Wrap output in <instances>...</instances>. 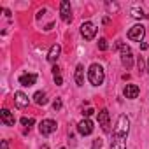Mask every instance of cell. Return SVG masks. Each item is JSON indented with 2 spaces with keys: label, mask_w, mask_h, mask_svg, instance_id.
I'll list each match as a JSON object with an SVG mask.
<instances>
[{
  "label": "cell",
  "mask_w": 149,
  "mask_h": 149,
  "mask_svg": "<svg viewBox=\"0 0 149 149\" xmlns=\"http://www.w3.org/2000/svg\"><path fill=\"white\" fill-rule=\"evenodd\" d=\"M104 77H105V74H104V68L97 63H93L88 70V81L93 84V86H100L104 83Z\"/></svg>",
  "instance_id": "6da1fadb"
},
{
  "label": "cell",
  "mask_w": 149,
  "mask_h": 149,
  "mask_svg": "<svg viewBox=\"0 0 149 149\" xmlns=\"http://www.w3.org/2000/svg\"><path fill=\"white\" fill-rule=\"evenodd\" d=\"M128 126H130L128 118H126V116H119L118 125H116V130H114V137L126 139V135H128Z\"/></svg>",
  "instance_id": "7a4b0ae2"
},
{
  "label": "cell",
  "mask_w": 149,
  "mask_h": 149,
  "mask_svg": "<svg viewBox=\"0 0 149 149\" xmlns=\"http://www.w3.org/2000/svg\"><path fill=\"white\" fill-rule=\"evenodd\" d=\"M118 47L121 49V63L126 67V68H132L133 65V56H132V49L125 44H118Z\"/></svg>",
  "instance_id": "3957f363"
},
{
  "label": "cell",
  "mask_w": 149,
  "mask_h": 149,
  "mask_svg": "<svg viewBox=\"0 0 149 149\" xmlns=\"http://www.w3.org/2000/svg\"><path fill=\"white\" fill-rule=\"evenodd\" d=\"M81 33H83V37H84L86 40H91V39L97 35V26H95L91 21H86V23L81 25Z\"/></svg>",
  "instance_id": "277c9868"
},
{
  "label": "cell",
  "mask_w": 149,
  "mask_h": 149,
  "mask_svg": "<svg viewBox=\"0 0 149 149\" xmlns=\"http://www.w3.org/2000/svg\"><path fill=\"white\" fill-rule=\"evenodd\" d=\"M144 35H146V28H144L142 25H135V26H132L130 32H128V39H130V40H137V42H140V40L144 39Z\"/></svg>",
  "instance_id": "5b68a950"
},
{
  "label": "cell",
  "mask_w": 149,
  "mask_h": 149,
  "mask_svg": "<svg viewBox=\"0 0 149 149\" xmlns=\"http://www.w3.org/2000/svg\"><path fill=\"white\" fill-rule=\"evenodd\" d=\"M56 130V123L53 121V119H44V121H40V125H39V132L42 133V135H49V133H53Z\"/></svg>",
  "instance_id": "8992f818"
},
{
  "label": "cell",
  "mask_w": 149,
  "mask_h": 149,
  "mask_svg": "<svg viewBox=\"0 0 149 149\" xmlns=\"http://www.w3.org/2000/svg\"><path fill=\"white\" fill-rule=\"evenodd\" d=\"M60 14H61V19L65 23L72 21V9H70V4L67 2V0H63V2L60 4Z\"/></svg>",
  "instance_id": "52a82bcc"
},
{
  "label": "cell",
  "mask_w": 149,
  "mask_h": 149,
  "mask_svg": "<svg viewBox=\"0 0 149 149\" xmlns=\"http://www.w3.org/2000/svg\"><path fill=\"white\" fill-rule=\"evenodd\" d=\"M28 97L23 93V91H16L14 93V104H16V107L18 109H25V107H28Z\"/></svg>",
  "instance_id": "ba28073f"
},
{
  "label": "cell",
  "mask_w": 149,
  "mask_h": 149,
  "mask_svg": "<svg viewBox=\"0 0 149 149\" xmlns=\"http://www.w3.org/2000/svg\"><path fill=\"white\" fill-rule=\"evenodd\" d=\"M98 123H100V126H102V130L104 132H109L111 128V125H109V111L107 109H102L100 112H98Z\"/></svg>",
  "instance_id": "9c48e42d"
},
{
  "label": "cell",
  "mask_w": 149,
  "mask_h": 149,
  "mask_svg": "<svg viewBox=\"0 0 149 149\" xmlns=\"http://www.w3.org/2000/svg\"><path fill=\"white\" fill-rule=\"evenodd\" d=\"M77 130H79L81 135H90V133L93 132V123H91L90 119H83V121L77 125Z\"/></svg>",
  "instance_id": "30bf717a"
},
{
  "label": "cell",
  "mask_w": 149,
  "mask_h": 149,
  "mask_svg": "<svg viewBox=\"0 0 149 149\" xmlns=\"http://www.w3.org/2000/svg\"><path fill=\"white\" fill-rule=\"evenodd\" d=\"M0 118H2V121H4V125H6V126H14V123H16V119H14L13 112H11V111H7V109H2V112H0Z\"/></svg>",
  "instance_id": "8fae6325"
},
{
  "label": "cell",
  "mask_w": 149,
  "mask_h": 149,
  "mask_svg": "<svg viewBox=\"0 0 149 149\" xmlns=\"http://www.w3.org/2000/svg\"><path fill=\"white\" fill-rule=\"evenodd\" d=\"M37 81V76L35 74H23V76L19 77V84L21 86H33Z\"/></svg>",
  "instance_id": "7c38bea8"
},
{
  "label": "cell",
  "mask_w": 149,
  "mask_h": 149,
  "mask_svg": "<svg viewBox=\"0 0 149 149\" xmlns=\"http://www.w3.org/2000/svg\"><path fill=\"white\" fill-rule=\"evenodd\" d=\"M137 95H139V86H135V84L125 86V97L126 98H137Z\"/></svg>",
  "instance_id": "4fadbf2b"
},
{
  "label": "cell",
  "mask_w": 149,
  "mask_h": 149,
  "mask_svg": "<svg viewBox=\"0 0 149 149\" xmlns=\"http://www.w3.org/2000/svg\"><path fill=\"white\" fill-rule=\"evenodd\" d=\"M60 51H61V47L58 46V44H54L51 49H49V54H47V60L51 61V63H54L56 60H58V56H60Z\"/></svg>",
  "instance_id": "5bb4252c"
},
{
  "label": "cell",
  "mask_w": 149,
  "mask_h": 149,
  "mask_svg": "<svg viewBox=\"0 0 149 149\" xmlns=\"http://www.w3.org/2000/svg\"><path fill=\"white\" fill-rule=\"evenodd\" d=\"M76 83H77V86L84 84V67L83 65H77V68H76Z\"/></svg>",
  "instance_id": "9a60e30c"
},
{
  "label": "cell",
  "mask_w": 149,
  "mask_h": 149,
  "mask_svg": "<svg viewBox=\"0 0 149 149\" xmlns=\"http://www.w3.org/2000/svg\"><path fill=\"white\" fill-rule=\"evenodd\" d=\"M33 100H35V104H37V105H46V104H47L46 93H42V91H37V93L33 95Z\"/></svg>",
  "instance_id": "2e32d148"
},
{
  "label": "cell",
  "mask_w": 149,
  "mask_h": 149,
  "mask_svg": "<svg viewBox=\"0 0 149 149\" xmlns=\"http://www.w3.org/2000/svg\"><path fill=\"white\" fill-rule=\"evenodd\" d=\"M111 149H126V144H125V139H119V137H114V142L111 146Z\"/></svg>",
  "instance_id": "e0dca14e"
},
{
  "label": "cell",
  "mask_w": 149,
  "mask_h": 149,
  "mask_svg": "<svg viewBox=\"0 0 149 149\" xmlns=\"http://www.w3.org/2000/svg\"><path fill=\"white\" fill-rule=\"evenodd\" d=\"M132 16L137 18V19H142L144 18V13H142V9H132Z\"/></svg>",
  "instance_id": "ac0fdd59"
},
{
  "label": "cell",
  "mask_w": 149,
  "mask_h": 149,
  "mask_svg": "<svg viewBox=\"0 0 149 149\" xmlns=\"http://www.w3.org/2000/svg\"><path fill=\"white\" fill-rule=\"evenodd\" d=\"M21 125H23V126H28V128H30V126L33 125V119H32V118H21Z\"/></svg>",
  "instance_id": "d6986e66"
},
{
  "label": "cell",
  "mask_w": 149,
  "mask_h": 149,
  "mask_svg": "<svg viewBox=\"0 0 149 149\" xmlns=\"http://www.w3.org/2000/svg\"><path fill=\"white\" fill-rule=\"evenodd\" d=\"M98 49H100V51H105V49H107V40H105V39H100V40H98Z\"/></svg>",
  "instance_id": "ffe728a7"
},
{
  "label": "cell",
  "mask_w": 149,
  "mask_h": 149,
  "mask_svg": "<svg viewBox=\"0 0 149 149\" xmlns=\"http://www.w3.org/2000/svg\"><path fill=\"white\" fill-rule=\"evenodd\" d=\"M53 109H54V111H60V109H61V100H60V98H56V100L53 102Z\"/></svg>",
  "instance_id": "44dd1931"
},
{
  "label": "cell",
  "mask_w": 149,
  "mask_h": 149,
  "mask_svg": "<svg viewBox=\"0 0 149 149\" xmlns=\"http://www.w3.org/2000/svg\"><path fill=\"white\" fill-rule=\"evenodd\" d=\"M54 83H56L58 86H60V84L63 83V81H61V76H60V74H56V76H54Z\"/></svg>",
  "instance_id": "7402d4cb"
},
{
  "label": "cell",
  "mask_w": 149,
  "mask_h": 149,
  "mask_svg": "<svg viewBox=\"0 0 149 149\" xmlns=\"http://www.w3.org/2000/svg\"><path fill=\"white\" fill-rule=\"evenodd\" d=\"M137 65H139V70L142 72V70H144V60H142V58H139V61H137Z\"/></svg>",
  "instance_id": "603a6c76"
},
{
  "label": "cell",
  "mask_w": 149,
  "mask_h": 149,
  "mask_svg": "<svg viewBox=\"0 0 149 149\" xmlns=\"http://www.w3.org/2000/svg\"><path fill=\"white\" fill-rule=\"evenodd\" d=\"M93 112H95V111H93V109H86V111H84V112H83V114H84V116H86V118H88V116H91V114H93Z\"/></svg>",
  "instance_id": "cb8c5ba5"
},
{
  "label": "cell",
  "mask_w": 149,
  "mask_h": 149,
  "mask_svg": "<svg viewBox=\"0 0 149 149\" xmlns=\"http://www.w3.org/2000/svg\"><path fill=\"white\" fill-rule=\"evenodd\" d=\"M107 7H109L111 11H118V6H116V4H107Z\"/></svg>",
  "instance_id": "d4e9b609"
},
{
  "label": "cell",
  "mask_w": 149,
  "mask_h": 149,
  "mask_svg": "<svg viewBox=\"0 0 149 149\" xmlns=\"http://www.w3.org/2000/svg\"><path fill=\"white\" fill-rule=\"evenodd\" d=\"M100 146H102V140H100V139H97V140H95V144H93V147L97 149V147H100Z\"/></svg>",
  "instance_id": "484cf974"
},
{
  "label": "cell",
  "mask_w": 149,
  "mask_h": 149,
  "mask_svg": "<svg viewBox=\"0 0 149 149\" xmlns=\"http://www.w3.org/2000/svg\"><path fill=\"white\" fill-rule=\"evenodd\" d=\"M2 149H9V144H7V140H2Z\"/></svg>",
  "instance_id": "4316f807"
},
{
  "label": "cell",
  "mask_w": 149,
  "mask_h": 149,
  "mask_svg": "<svg viewBox=\"0 0 149 149\" xmlns=\"http://www.w3.org/2000/svg\"><path fill=\"white\" fill-rule=\"evenodd\" d=\"M60 149H65V147H60Z\"/></svg>",
  "instance_id": "83f0119b"
},
{
  "label": "cell",
  "mask_w": 149,
  "mask_h": 149,
  "mask_svg": "<svg viewBox=\"0 0 149 149\" xmlns=\"http://www.w3.org/2000/svg\"><path fill=\"white\" fill-rule=\"evenodd\" d=\"M147 65H149V60H147Z\"/></svg>",
  "instance_id": "f1b7e54d"
}]
</instances>
